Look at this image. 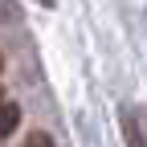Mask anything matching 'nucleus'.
I'll use <instances>...</instances> for the list:
<instances>
[{
    "instance_id": "2",
    "label": "nucleus",
    "mask_w": 147,
    "mask_h": 147,
    "mask_svg": "<svg viewBox=\"0 0 147 147\" xmlns=\"http://www.w3.org/2000/svg\"><path fill=\"white\" fill-rule=\"evenodd\" d=\"M29 147H49V143H45V139H33V143H29Z\"/></svg>"
},
{
    "instance_id": "1",
    "label": "nucleus",
    "mask_w": 147,
    "mask_h": 147,
    "mask_svg": "<svg viewBox=\"0 0 147 147\" xmlns=\"http://www.w3.org/2000/svg\"><path fill=\"white\" fill-rule=\"evenodd\" d=\"M16 123H21V106L8 102V98H0V139H8L16 131Z\"/></svg>"
},
{
    "instance_id": "3",
    "label": "nucleus",
    "mask_w": 147,
    "mask_h": 147,
    "mask_svg": "<svg viewBox=\"0 0 147 147\" xmlns=\"http://www.w3.org/2000/svg\"><path fill=\"white\" fill-rule=\"evenodd\" d=\"M0 69H4V57H0Z\"/></svg>"
}]
</instances>
